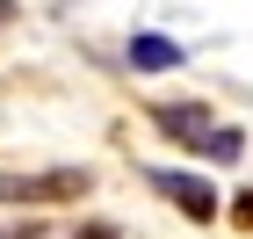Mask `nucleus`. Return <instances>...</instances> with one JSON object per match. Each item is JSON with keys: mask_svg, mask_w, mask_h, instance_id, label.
I'll list each match as a JSON object with an SVG mask.
<instances>
[{"mask_svg": "<svg viewBox=\"0 0 253 239\" xmlns=\"http://www.w3.org/2000/svg\"><path fill=\"white\" fill-rule=\"evenodd\" d=\"M87 174H0V203H58V196H80Z\"/></svg>", "mask_w": 253, "mask_h": 239, "instance_id": "obj_2", "label": "nucleus"}, {"mask_svg": "<svg viewBox=\"0 0 253 239\" xmlns=\"http://www.w3.org/2000/svg\"><path fill=\"white\" fill-rule=\"evenodd\" d=\"M145 181H152V189L174 203V210H188L195 225H210V218H217V189H210L203 174H181V167H152Z\"/></svg>", "mask_w": 253, "mask_h": 239, "instance_id": "obj_1", "label": "nucleus"}, {"mask_svg": "<svg viewBox=\"0 0 253 239\" xmlns=\"http://www.w3.org/2000/svg\"><path fill=\"white\" fill-rule=\"evenodd\" d=\"M152 123H159L174 145H203V131H210V116H203L195 101H152Z\"/></svg>", "mask_w": 253, "mask_h": 239, "instance_id": "obj_3", "label": "nucleus"}, {"mask_svg": "<svg viewBox=\"0 0 253 239\" xmlns=\"http://www.w3.org/2000/svg\"><path fill=\"white\" fill-rule=\"evenodd\" d=\"M7 15H15V0H0V22H7Z\"/></svg>", "mask_w": 253, "mask_h": 239, "instance_id": "obj_9", "label": "nucleus"}, {"mask_svg": "<svg viewBox=\"0 0 253 239\" xmlns=\"http://www.w3.org/2000/svg\"><path fill=\"white\" fill-rule=\"evenodd\" d=\"M181 58H188V51H181L174 37H152V29H137V37H130V65H137V73H174Z\"/></svg>", "mask_w": 253, "mask_h": 239, "instance_id": "obj_4", "label": "nucleus"}, {"mask_svg": "<svg viewBox=\"0 0 253 239\" xmlns=\"http://www.w3.org/2000/svg\"><path fill=\"white\" fill-rule=\"evenodd\" d=\"M0 239H37V232H29V225H7V232H0Z\"/></svg>", "mask_w": 253, "mask_h": 239, "instance_id": "obj_8", "label": "nucleus"}, {"mask_svg": "<svg viewBox=\"0 0 253 239\" xmlns=\"http://www.w3.org/2000/svg\"><path fill=\"white\" fill-rule=\"evenodd\" d=\"M232 218H239V225H253V189H246V196L232 203Z\"/></svg>", "mask_w": 253, "mask_h": 239, "instance_id": "obj_6", "label": "nucleus"}, {"mask_svg": "<svg viewBox=\"0 0 253 239\" xmlns=\"http://www.w3.org/2000/svg\"><path fill=\"white\" fill-rule=\"evenodd\" d=\"M73 239H116V225H87V232H73Z\"/></svg>", "mask_w": 253, "mask_h": 239, "instance_id": "obj_7", "label": "nucleus"}, {"mask_svg": "<svg viewBox=\"0 0 253 239\" xmlns=\"http://www.w3.org/2000/svg\"><path fill=\"white\" fill-rule=\"evenodd\" d=\"M203 152H210V159H224V167H232V159L246 152V138H239L232 123H210V131H203Z\"/></svg>", "mask_w": 253, "mask_h": 239, "instance_id": "obj_5", "label": "nucleus"}]
</instances>
